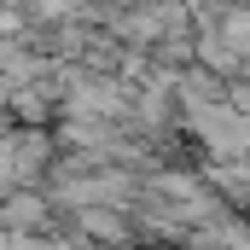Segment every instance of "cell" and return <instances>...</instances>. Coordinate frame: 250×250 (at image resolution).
Here are the masks:
<instances>
[{"label": "cell", "mask_w": 250, "mask_h": 250, "mask_svg": "<svg viewBox=\"0 0 250 250\" xmlns=\"http://www.w3.org/2000/svg\"><path fill=\"white\" fill-rule=\"evenodd\" d=\"M221 35H227V47H233V53L250 41V12H245V6H239V12H227V29H221Z\"/></svg>", "instance_id": "1"}]
</instances>
